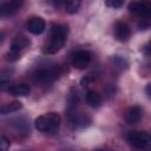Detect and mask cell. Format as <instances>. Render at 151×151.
I'll return each instance as SVG.
<instances>
[{"instance_id":"cell-1","label":"cell","mask_w":151,"mask_h":151,"mask_svg":"<svg viewBox=\"0 0 151 151\" xmlns=\"http://www.w3.org/2000/svg\"><path fill=\"white\" fill-rule=\"evenodd\" d=\"M67 34H68L67 26L60 24H53L51 26L50 38L44 44L42 52L46 54H54L58 51H60L67 39Z\"/></svg>"},{"instance_id":"cell-2","label":"cell","mask_w":151,"mask_h":151,"mask_svg":"<svg viewBox=\"0 0 151 151\" xmlns=\"http://www.w3.org/2000/svg\"><path fill=\"white\" fill-rule=\"evenodd\" d=\"M60 123H61V118L57 112H48L39 116L34 120V126L40 132L52 133L59 130Z\"/></svg>"},{"instance_id":"cell-3","label":"cell","mask_w":151,"mask_h":151,"mask_svg":"<svg viewBox=\"0 0 151 151\" xmlns=\"http://www.w3.org/2000/svg\"><path fill=\"white\" fill-rule=\"evenodd\" d=\"M63 73L61 67L59 66H53V67H47V68H40L33 73V81L37 84H50L58 79Z\"/></svg>"},{"instance_id":"cell-4","label":"cell","mask_w":151,"mask_h":151,"mask_svg":"<svg viewBox=\"0 0 151 151\" xmlns=\"http://www.w3.org/2000/svg\"><path fill=\"white\" fill-rule=\"evenodd\" d=\"M130 145L142 150H151V134L145 131H130L126 136Z\"/></svg>"},{"instance_id":"cell-5","label":"cell","mask_w":151,"mask_h":151,"mask_svg":"<svg viewBox=\"0 0 151 151\" xmlns=\"http://www.w3.org/2000/svg\"><path fill=\"white\" fill-rule=\"evenodd\" d=\"M31 45V40L26 37H17L13 39L9 51L6 53L5 59L7 61H15L20 58V52Z\"/></svg>"},{"instance_id":"cell-6","label":"cell","mask_w":151,"mask_h":151,"mask_svg":"<svg viewBox=\"0 0 151 151\" xmlns=\"http://www.w3.org/2000/svg\"><path fill=\"white\" fill-rule=\"evenodd\" d=\"M127 9L144 19L151 18V0H133L129 4Z\"/></svg>"},{"instance_id":"cell-7","label":"cell","mask_w":151,"mask_h":151,"mask_svg":"<svg viewBox=\"0 0 151 151\" xmlns=\"http://www.w3.org/2000/svg\"><path fill=\"white\" fill-rule=\"evenodd\" d=\"M92 60V55L88 51L80 50L76 52L72 57V66L78 68V70H84L86 68Z\"/></svg>"},{"instance_id":"cell-8","label":"cell","mask_w":151,"mask_h":151,"mask_svg":"<svg viewBox=\"0 0 151 151\" xmlns=\"http://www.w3.org/2000/svg\"><path fill=\"white\" fill-rule=\"evenodd\" d=\"M45 28H46V22L41 17L34 15L28 18V20L26 21V29L34 35L41 34L45 31Z\"/></svg>"},{"instance_id":"cell-9","label":"cell","mask_w":151,"mask_h":151,"mask_svg":"<svg viewBox=\"0 0 151 151\" xmlns=\"http://www.w3.org/2000/svg\"><path fill=\"white\" fill-rule=\"evenodd\" d=\"M24 6V0H5L1 4V17H11Z\"/></svg>"},{"instance_id":"cell-10","label":"cell","mask_w":151,"mask_h":151,"mask_svg":"<svg viewBox=\"0 0 151 151\" xmlns=\"http://www.w3.org/2000/svg\"><path fill=\"white\" fill-rule=\"evenodd\" d=\"M113 33L118 41H126L131 35V29L124 21H117L113 26Z\"/></svg>"},{"instance_id":"cell-11","label":"cell","mask_w":151,"mask_h":151,"mask_svg":"<svg viewBox=\"0 0 151 151\" xmlns=\"http://www.w3.org/2000/svg\"><path fill=\"white\" fill-rule=\"evenodd\" d=\"M143 114V110L140 106L138 105H133L131 107H129L125 112V122L127 124H136L140 120Z\"/></svg>"},{"instance_id":"cell-12","label":"cell","mask_w":151,"mask_h":151,"mask_svg":"<svg viewBox=\"0 0 151 151\" xmlns=\"http://www.w3.org/2000/svg\"><path fill=\"white\" fill-rule=\"evenodd\" d=\"M8 93L12 96H17V97H26L29 94L31 88L27 84L25 83H20V84H15L8 87Z\"/></svg>"},{"instance_id":"cell-13","label":"cell","mask_w":151,"mask_h":151,"mask_svg":"<svg viewBox=\"0 0 151 151\" xmlns=\"http://www.w3.org/2000/svg\"><path fill=\"white\" fill-rule=\"evenodd\" d=\"M101 100H103L101 99V96L98 92H96L93 90H88L86 92V103L91 107H94V109L99 107L101 105Z\"/></svg>"},{"instance_id":"cell-14","label":"cell","mask_w":151,"mask_h":151,"mask_svg":"<svg viewBox=\"0 0 151 151\" xmlns=\"http://www.w3.org/2000/svg\"><path fill=\"white\" fill-rule=\"evenodd\" d=\"M21 107H22V104L19 100H13L11 103H7V104L2 105L0 112H1V114H8V113H12V112L19 111Z\"/></svg>"},{"instance_id":"cell-15","label":"cell","mask_w":151,"mask_h":151,"mask_svg":"<svg viewBox=\"0 0 151 151\" xmlns=\"http://www.w3.org/2000/svg\"><path fill=\"white\" fill-rule=\"evenodd\" d=\"M64 1V7L65 11L68 14H74L78 12L80 5H81V0H63Z\"/></svg>"},{"instance_id":"cell-16","label":"cell","mask_w":151,"mask_h":151,"mask_svg":"<svg viewBox=\"0 0 151 151\" xmlns=\"http://www.w3.org/2000/svg\"><path fill=\"white\" fill-rule=\"evenodd\" d=\"M105 4L111 8H120L124 4V0H105Z\"/></svg>"},{"instance_id":"cell-17","label":"cell","mask_w":151,"mask_h":151,"mask_svg":"<svg viewBox=\"0 0 151 151\" xmlns=\"http://www.w3.org/2000/svg\"><path fill=\"white\" fill-rule=\"evenodd\" d=\"M0 143H1V149H2V150H6V149L9 146V144H11V143H9V140H8L5 136H2V137H1V142H0Z\"/></svg>"},{"instance_id":"cell-18","label":"cell","mask_w":151,"mask_h":151,"mask_svg":"<svg viewBox=\"0 0 151 151\" xmlns=\"http://www.w3.org/2000/svg\"><path fill=\"white\" fill-rule=\"evenodd\" d=\"M145 93H146V94H147V97L151 99V83L146 85V87H145Z\"/></svg>"},{"instance_id":"cell-19","label":"cell","mask_w":151,"mask_h":151,"mask_svg":"<svg viewBox=\"0 0 151 151\" xmlns=\"http://www.w3.org/2000/svg\"><path fill=\"white\" fill-rule=\"evenodd\" d=\"M150 48H151V41H150Z\"/></svg>"},{"instance_id":"cell-20","label":"cell","mask_w":151,"mask_h":151,"mask_svg":"<svg viewBox=\"0 0 151 151\" xmlns=\"http://www.w3.org/2000/svg\"><path fill=\"white\" fill-rule=\"evenodd\" d=\"M150 67H151V64H150Z\"/></svg>"}]
</instances>
